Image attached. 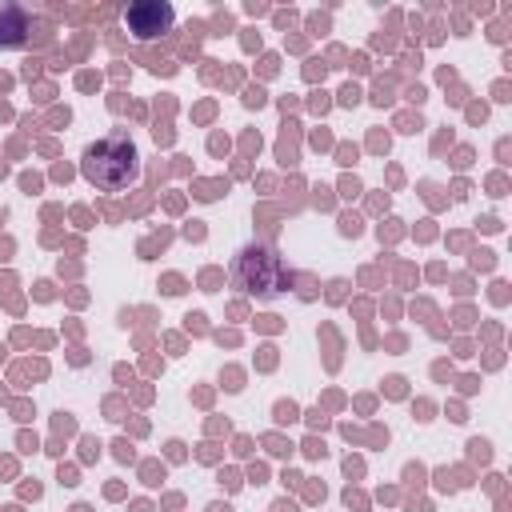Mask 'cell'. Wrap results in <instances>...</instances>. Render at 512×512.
Wrapping results in <instances>:
<instances>
[{"label":"cell","instance_id":"obj_2","mask_svg":"<svg viewBox=\"0 0 512 512\" xmlns=\"http://www.w3.org/2000/svg\"><path fill=\"white\" fill-rule=\"evenodd\" d=\"M232 276H236V284L244 288V292H252V296H272V292H280L276 288V280H280V260H276V252H268V248H244L240 256H236V268H232Z\"/></svg>","mask_w":512,"mask_h":512},{"label":"cell","instance_id":"obj_3","mask_svg":"<svg viewBox=\"0 0 512 512\" xmlns=\"http://www.w3.org/2000/svg\"><path fill=\"white\" fill-rule=\"evenodd\" d=\"M124 20H128V32H136L140 40H152L172 28V8L164 0H136V4H128Z\"/></svg>","mask_w":512,"mask_h":512},{"label":"cell","instance_id":"obj_1","mask_svg":"<svg viewBox=\"0 0 512 512\" xmlns=\"http://www.w3.org/2000/svg\"><path fill=\"white\" fill-rule=\"evenodd\" d=\"M80 172L88 184L96 188H128L136 176H140V156H136V144L124 136V132H108L100 136L96 144L84 148V160H80Z\"/></svg>","mask_w":512,"mask_h":512}]
</instances>
